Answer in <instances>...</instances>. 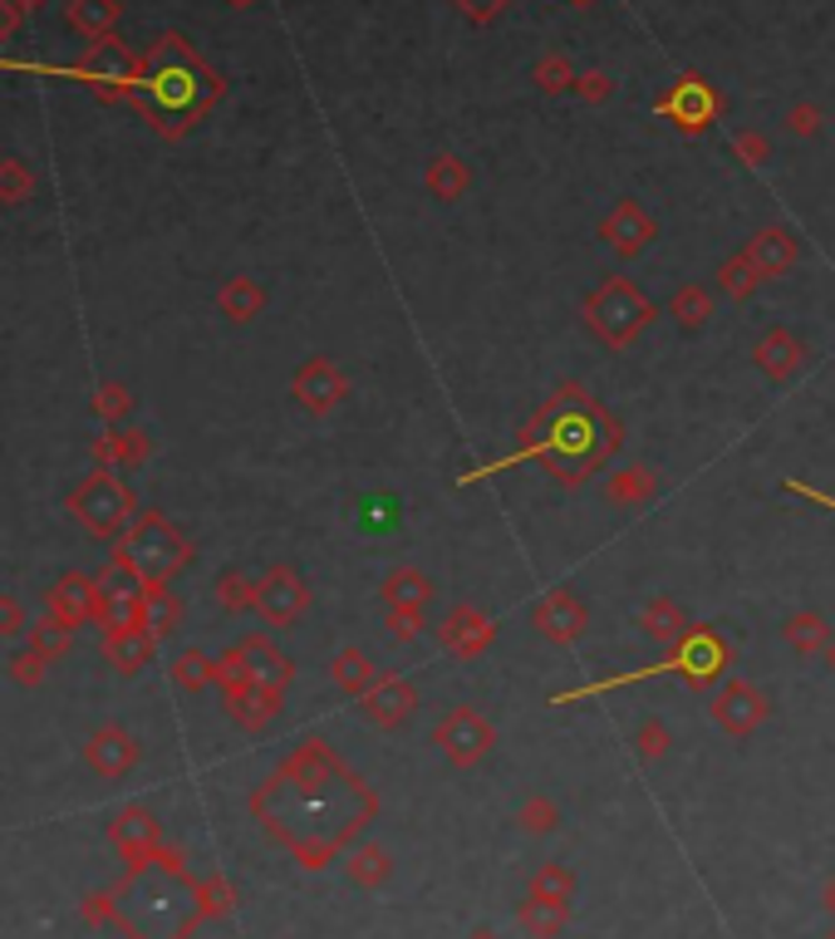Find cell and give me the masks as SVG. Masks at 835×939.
Returning <instances> with one entry per match:
<instances>
[{"instance_id":"1","label":"cell","mask_w":835,"mask_h":939,"mask_svg":"<svg viewBox=\"0 0 835 939\" xmlns=\"http://www.w3.org/2000/svg\"><path fill=\"white\" fill-rule=\"evenodd\" d=\"M177 561H183V541H177L158 517H148V521H143V527L134 531V537H128V566H134L138 576L148 580V586H158V580H163Z\"/></svg>"},{"instance_id":"2","label":"cell","mask_w":835,"mask_h":939,"mask_svg":"<svg viewBox=\"0 0 835 939\" xmlns=\"http://www.w3.org/2000/svg\"><path fill=\"white\" fill-rule=\"evenodd\" d=\"M197 69L187 65L183 55H173V65H158L153 69V79H148V89H153V104L167 114H187L197 104Z\"/></svg>"},{"instance_id":"3","label":"cell","mask_w":835,"mask_h":939,"mask_svg":"<svg viewBox=\"0 0 835 939\" xmlns=\"http://www.w3.org/2000/svg\"><path fill=\"white\" fill-rule=\"evenodd\" d=\"M75 507H79V517L89 521L94 531H114L118 521L128 517V492L114 478H104V472H99V478H89V487L75 497Z\"/></svg>"},{"instance_id":"4","label":"cell","mask_w":835,"mask_h":939,"mask_svg":"<svg viewBox=\"0 0 835 939\" xmlns=\"http://www.w3.org/2000/svg\"><path fill=\"white\" fill-rule=\"evenodd\" d=\"M354 521H360L364 531H389V527H399V497H369V502L354 507Z\"/></svg>"},{"instance_id":"5","label":"cell","mask_w":835,"mask_h":939,"mask_svg":"<svg viewBox=\"0 0 835 939\" xmlns=\"http://www.w3.org/2000/svg\"><path fill=\"white\" fill-rule=\"evenodd\" d=\"M261 600H266V615H276V620H285V615L301 605V590L291 586V576H271L266 580V590H261Z\"/></svg>"},{"instance_id":"6","label":"cell","mask_w":835,"mask_h":939,"mask_svg":"<svg viewBox=\"0 0 835 939\" xmlns=\"http://www.w3.org/2000/svg\"><path fill=\"white\" fill-rule=\"evenodd\" d=\"M109 655H114L118 669H134V664L148 655V639L134 635V629H114V635H109Z\"/></svg>"},{"instance_id":"7","label":"cell","mask_w":835,"mask_h":939,"mask_svg":"<svg viewBox=\"0 0 835 939\" xmlns=\"http://www.w3.org/2000/svg\"><path fill=\"white\" fill-rule=\"evenodd\" d=\"M703 109H708V99H703V94H698V89H688V94H684V99H678V114H684V118H688V124H694V118H703Z\"/></svg>"}]
</instances>
